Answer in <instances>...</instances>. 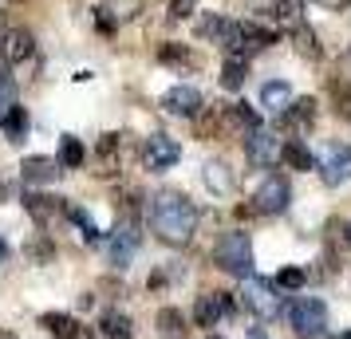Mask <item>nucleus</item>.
Listing matches in <instances>:
<instances>
[{
  "label": "nucleus",
  "instance_id": "obj_1",
  "mask_svg": "<svg viewBox=\"0 0 351 339\" xmlns=\"http://www.w3.org/2000/svg\"><path fill=\"white\" fill-rule=\"evenodd\" d=\"M150 229L162 244L182 249L197 233V205L178 190H162V194L150 197Z\"/></svg>",
  "mask_w": 351,
  "mask_h": 339
},
{
  "label": "nucleus",
  "instance_id": "obj_2",
  "mask_svg": "<svg viewBox=\"0 0 351 339\" xmlns=\"http://www.w3.org/2000/svg\"><path fill=\"white\" fill-rule=\"evenodd\" d=\"M213 260H217L221 273L237 276V280H249V276H253V237H249L245 229L221 233L217 244H213Z\"/></svg>",
  "mask_w": 351,
  "mask_h": 339
},
{
  "label": "nucleus",
  "instance_id": "obj_3",
  "mask_svg": "<svg viewBox=\"0 0 351 339\" xmlns=\"http://www.w3.org/2000/svg\"><path fill=\"white\" fill-rule=\"evenodd\" d=\"M288 323L300 339H319L328 327V304L319 296H300L288 304Z\"/></svg>",
  "mask_w": 351,
  "mask_h": 339
},
{
  "label": "nucleus",
  "instance_id": "obj_4",
  "mask_svg": "<svg viewBox=\"0 0 351 339\" xmlns=\"http://www.w3.org/2000/svg\"><path fill=\"white\" fill-rule=\"evenodd\" d=\"M241 304L253 312L256 320H276L280 312H285V296H276V284L269 280H261V276H249L245 284H241Z\"/></svg>",
  "mask_w": 351,
  "mask_h": 339
},
{
  "label": "nucleus",
  "instance_id": "obj_5",
  "mask_svg": "<svg viewBox=\"0 0 351 339\" xmlns=\"http://www.w3.org/2000/svg\"><path fill=\"white\" fill-rule=\"evenodd\" d=\"M280 154H285V138L280 134H272V130H253L249 138H245V158L253 162L256 170H269V166H276L280 162Z\"/></svg>",
  "mask_w": 351,
  "mask_h": 339
},
{
  "label": "nucleus",
  "instance_id": "obj_6",
  "mask_svg": "<svg viewBox=\"0 0 351 339\" xmlns=\"http://www.w3.org/2000/svg\"><path fill=\"white\" fill-rule=\"evenodd\" d=\"M288 197H292V186H288L285 174H269V178L256 186V194H253V210L256 213H285L288 210Z\"/></svg>",
  "mask_w": 351,
  "mask_h": 339
},
{
  "label": "nucleus",
  "instance_id": "obj_7",
  "mask_svg": "<svg viewBox=\"0 0 351 339\" xmlns=\"http://www.w3.org/2000/svg\"><path fill=\"white\" fill-rule=\"evenodd\" d=\"M138 241H143V233H138V221H134V217H123V221L114 225L111 241H107L111 264H119V268H127V264H130V257H134V249H138Z\"/></svg>",
  "mask_w": 351,
  "mask_h": 339
},
{
  "label": "nucleus",
  "instance_id": "obj_8",
  "mask_svg": "<svg viewBox=\"0 0 351 339\" xmlns=\"http://www.w3.org/2000/svg\"><path fill=\"white\" fill-rule=\"evenodd\" d=\"M316 170H319V178L328 181V186H343V181L351 178V146L332 142L324 154H319Z\"/></svg>",
  "mask_w": 351,
  "mask_h": 339
},
{
  "label": "nucleus",
  "instance_id": "obj_9",
  "mask_svg": "<svg viewBox=\"0 0 351 339\" xmlns=\"http://www.w3.org/2000/svg\"><path fill=\"white\" fill-rule=\"evenodd\" d=\"M178 158H182V146L170 138V134H150L143 142V166L146 170H170V166H178Z\"/></svg>",
  "mask_w": 351,
  "mask_h": 339
},
{
  "label": "nucleus",
  "instance_id": "obj_10",
  "mask_svg": "<svg viewBox=\"0 0 351 339\" xmlns=\"http://www.w3.org/2000/svg\"><path fill=\"white\" fill-rule=\"evenodd\" d=\"M162 111L178 114V118H197V114L206 111V99H202V91H197V87H190V83H178V87H170V91L162 95Z\"/></svg>",
  "mask_w": 351,
  "mask_h": 339
},
{
  "label": "nucleus",
  "instance_id": "obj_11",
  "mask_svg": "<svg viewBox=\"0 0 351 339\" xmlns=\"http://www.w3.org/2000/svg\"><path fill=\"white\" fill-rule=\"evenodd\" d=\"M280 130L285 134H308V130L316 127V99H292V107H285L280 111Z\"/></svg>",
  "mask_w": 351,
  "mask_h": 339
},
{
  "label": "nucleus",
  "instance_id": "obj_12",
  "mask_svg": "<svg viewBox=\"0 0 351 339\" xmlns=\"http://www.w3.org/2000/svg\"><path fill=\"white\" fill-rule=\"evenodd\" d=\"M32 51H36V40L24 28H12V32L0 36V60L8 67H20L24 60H32Z\"/></svg>",
  "mask_w": 351,
  "mask_h": 339
},
{
  "label": "nucleus",
  "instance_id": "obj_13",
  "mask_svg": "<svg viewBox=\"0 0 351 339\" xmlns=\"http://www.w3.org/2000/svg\"><path fill=\"white\" fill-rule=\"evenodd\" d=\"M221 130L229 134H241V138H249L253 130H261V114L249 107V103H229L221 111Z\"/></svg>",
  "mask_w": 351,
  "mask_h": 339
},
{
  "label": "nucleus",
  "instance_id": "obj_14",
  "mask_svg": "<svg viewBox=\"0 0 351 339\" xmlns=\"http://www.w3.org/2000/svg\"><path fill=\"white\" fill-rule=\"evenodd\" d=\"M202 178H206V190L209 194H217V197H225V194L237 190V174H233L229 162H221V158H209L206 170H202Z\"/></svg>",
  "mask_w": 351,
  "mask_h": 339
},
{
  "label": "nucleus",
  "instance_id": "obj_15",
  "mask_svg": "<svg viewBox=\"0 0 351 339\" xmlns=\"http://www.w3.org/2000/svg\"><path fill=\"white\" fill-rule=\"evenodd\" d=\"M276 40H280L276 28H265V24H256V20H241V48H245V55H249V51L272 48Z\"/></svg>",
  "mask_w": 351,
  "mask_h": 339
},
{
  "label": "nucleus",
  "instance_id": "obj_16",
  "mask_svg": "<svg viewBox=\"0 0 351 339\" xmlns=\"http://www.w3.org/2000/svg\"><path fill=\"white\" fill-rule=\"evenodd\" d=\"M119 154H123V134H103L95 146V162H99V174L103 178L119 174Z\"/></svg>",
  "mask_w": 351,
  "mask_h": 339
},
{
  "label": "nucleus",
  "instance_id": "obj_17",
  "mask_svg": "<svg viewBox=\"0 0 351 339\" xmlns=\"http://www.w3.org/2000/svg\"><path fill=\"white\" fill-rule=\"evenodd\" d=\"M60 170H64V166H60V158H44V154L24 158V166H20L24 181H32V186H40V181H56V174H60Z\"/></svg>",
  "mask_w": 351,
  "mask_h": 339
},
{
  "label": "nucleus",
  "instance_id": "obj_18",
  "mask_svg": "<svg viewBox=\"0 0 351 339\" xmlns=\"http://www.w3.org/2000/svg\"><path fill=\"white\" fill-rule=\"evenodd\" d=\"M24 210L32 213L36 225H48L64 205H60V197H48V194H24Z\"/></svg>",
  "mask_w": 351,
  "mask_h": 339
},
{
  "label": "nucleus",
  "instance_id": "obj_19",
  "mask_svg": "<svg viewBox=\"0 0 351 339\" xmlns=\"http://www.w3.org/2000/svg\"><path fill=\"white\" fill-rule=\"evenodd\" d=\"M28 127H32V123H28V111H24V107H8V111H4V118H0V130H4V138H8V142H24V138H28Z\"/></svg>",
  "mask_w": 351,
  "mask_h": 339
},
{
  "label": "nucleus",
  "instance_id": "obj_20",
  "mask_svg": "<svg viewBox=\"0 0 351 339\" xmlns=\"http://www.w3.org/2000/svg\"><path fill=\"white\" fill-rule=\"evenodd\" d=\"M221 316H225V307H221V296H217V292L197 296V304H193V323H197V327H213Z\"/></svg>",
  "mask_w": 351,
  "mask_h": 339
},
{
  "label": "nucleus",
  "instance_id": "obj_21",
  "mask_svg": "<svg viewBox=\"0 0 351 339\" xmlns=\"http://www.w3.org/2000/svg\"><path fill=\"white\" fill-rule=\"evenodd\" d=\"M261 107H269V111L280 114L285 107H292V87L285 79H269L261 87Z\"/></svg>",
  "mask_w": 351,
  "mask_h": 339
},
{
  "label": "nucleus",
  "instance_id": "obj_22",
  "mask_svg": "<svg viewBox=\"0 0 351 339\" xmlns=\"http://www.w3.org/2000/svg\"><path fill=\"white\" fill-rule=\"evenodd\" d=\"M280 162H288L292 170H316V154L304 146V138H285V154H280Z\"/></svg>",
  "mask_w": 351,
  "mask_h": 339
},
{
  "label": "nucleus",
  "instance_id": "obj_23",
  "mask_svg": "<svg viewBox=\"0 0 351 339\" xmlns=\"http://www.w3.org/2000/svg\"><path fill=\"white\" fill-rule=\"evenodd\" d=\"M158 64L178 67V71H190V67H197V55H193L186 44H162L158 48Z\"/></svg>",
  "mask_w": 351,
  "mask_h": 339
},
{
  "label": "nucleus",
  "instance_id": "obj_24",
  "mask_svg": "<svg viewBox=\"0 0 351 339\" xmlns=\"http://www.w3.org/2000/svg\"><path fill=\"white\" fill-rule=\"evenodd\" d=\"M40 327H44L48 336H56V339H71L75 331H80V320H71V316H64V312H44V316H40Z\"/></svg>",
  "mask_w": 351,
  "mask_h": 339
},
{
  "label": "nucleus",
  "instance_id": "obj_25",
  "mask_svg": "<svg viewBox=\"0 0 351 339\" xmlns=\"http://www.w3.org/2000/svg\"><path fill=\"white\" fill-rule=\"evenodd\" d=\"M154 323H158L162 339H186V331H190V327H186V316H182L178 307H162Z\"/></svg>",
  "mask_w": 351,
  "mask_h": 339
},
{
  "label": "nucleus",
  "instance_id": "obj_26",
  "mask_svg": "<svg viewBox=\"0 0 351 339\" xmlns=\"http://www.w3.org/2000/svg\"><path fill=\"white\" fill-rule=\"evenodd\" d=\"M245 75H249V60L245 55H229L221 67V87L225 91H241L245 87Z\"/></svg>",
  "mask_w": 351,
  "mask_h": 339
},
{
  "label": "nucleus",
  "instance_id": "obj_27",
  "mask_svg": "<svg viewBox=\"0 0 351 339\" xmlns=\"http://www.w3.org/2000/svg\"><path fill=\"white\" fill-rule=\"evenodd\" d=\"M99 327H103L107 339H134V323H130V316H123V312H103Z\"/></svg>",
  "mask_w": 351,
  "mask_h": 339
},
{
  "label": "nucleus",
  "instance_id": "obj_28",
  "mask_svg": "<svg viewBox=\"0 0 351 339\" xmlns=\"http://www.w3.org/2000/svg\"><path fill=\"white\" fill-rule=\"evenodd\" d=\"M292 48H296V55L300 60H319L324 55V48H319V36L308 28V24H300L296 32H292Z\"/></svg>",
  "mask_w": 351,
  "mask_h": 339
},
{
  "label": "nucleus",
  "instance_id": "obj_29",
  "mask_svg": "<svg viewBox=\"0 0 351 339\" xmlns=\"http://www.w3.org/2000/svg\"><path fill=\"white\" fill-rule=\"evenodd\" d=\"M272 20H276L285 32H296V28L304 24V0H280L276 12H272Z\"/></svg>",
  "mask_w": 351,
  "mask_h": 339
},
{
  "label": "nucleus",
  "instance_id": "obj_30",
  "mask_svg": "<svg viewBox=\"0 0 351 339\" xmlns=\"http://www.w3.org/2000/svg\"><path fill=\"white\" fill-rule=\"evenodd\" d=\"M83 162H87V150L75 134H64V142H60V166L64 170H80Z\"/></svg>",
  "mask_w": 351,
  "mask_h": 339
},
{
  "label": "nucleus",
  "instance_id": "obj_31",
  "mask_svg": "<svg viewBox=\"0 0 351 339\" xmlns=\"http://www.w3.org/2000/svg\"><path fill=\"white\" fill-rule=\"evenodd\" d=\"M332 99H335V111H339V118H348V123H351V79L332 75Z\"/></svg>",
  "mask_w": 351,
  "mask_h": 339
},
{
  "label": "nucleus",
  "instance_id": "obj_32",
  "mask_svg": "<svg viewBox=\"0 0 351 339\" xmlns=\"http://www.w3.org/2000/svg\"><path fill=\"white\" fill-rule=\"evenodd\" d=\"M304 280H308V273H304V268H296V264H288V268H280V273H276V288H280V292H300Z\"/></svg>",
  "mask_w": 351,
  "mask_h": 339
},
{
  "label": "nucleus",
  "instance_id": "obj_33",
  "mask_svg": "<svg viewBox=\"0 0 351 339\" xmlns=\"http://www.w3.org/2000/svg\"><path fill=\"white\" fill-rule=\"evenodd\" d=\"M67 217H71V221H75V225L83 229V241H87V244H99V229H95V221H91V217H87V213H83L80 205H67Z\"/></svg>",
  "mask_w": 351,
  "mask_h": 339
},
{
  "label": "nucleus",
  "instance_id": "obj_34",
  "mask_svg": "<svg viewBox=\"0 0 351 339\" xmlns=\"http://www.w3.org/2000/svg\"><path fill=\"white\" fill-rule=\"evenodd\" d=\"M225 28H229V20H225V16H206V20H197V36H206V40H213V44H221Z\"/></svg>",
  "mask_w": 351,
  "mask_h": 339
},
{
  "label": "nucleus",
  "instance_id": "obj_35",
  "mask_svg": "<svg viewBox=\"0 0 351 339\" xmlns=\"http://www.w3.org/2000/svg\"><path fill=\"white\" fill-rule=\"evenodd\" d=\"M221 111H225V107H213V111L197 114V134H202V138H213V134L221 130Z\"/></svg>",
  "mask_w": 351,
  "mask_h": 339
},
{
  "label": "nucleus",
  "instance_id": "obj_36",
  "mask_svg": "<svg viewBox=\"0 0 351 339\" xmlns=\"http://www.w3.org/2000/svg\"><path fill=\"white\" fill-rule=\"evenodd\" d=\"M103 8H107L114 20H130V16H138L143 0H111V4H103Z\"/></svg>",
  "mask_w": 351,
  "mask_h": 339
},
{
  "label": "nucleus",
  "instance_id": "obj_37",
  "mask_svg": "<svg viewBox=\"0 0 351 339\" xmlns=\"http://www.w3.org/2000/svg\"><path fill=\"white\" fill-rule=\"evenodd\" d=\"M8 107H16V83H12V75H0V118Z\"/></svg>",
  "mask_w": 351,
  "mask_h": 339
},
{
  "label": "nucleus",
  "instance_id": "obj_38",
  "mask_svg": "<svg viewBox=\"0 0 351 339\" xmlns=\"http://www.w3.org/2000/svg\"><path fill=\"white\" fill-rule=\"evenodd\" d=\"M193 8H197V0H170V4H166V16L186 20V16H193Z\"/></svg>",
  "mask_w": 351,
  "mask_h": 339
},
{
  "label": "nucleus",
  "instance_id": "obj_39",
  "mask_svg": "<svg viewBox=\"0 0 351 339\" xmlns=\"http://www.w3.org/2000/svg\"><path fill=\"white\" fill-rule=\"evenodd\" d=\"M28 257H32L36 264H48V260L56 257V249H51L48 241H40V244H28Z\"/></svg>",
  "mask_w": 351,
  "mask_h": 339
},
{
  "label": "nucleus",
  "instance_id": "obj_40",
  "mask_svg": "<svg viewBox=\"0 0 351 339\" xmlns=\"http://www.w3.org/2000/svg\"><path fill=\"white\" fill-rule=\"evenodd\" d=\"M245 4H249V8H253V12H276V4H280V0H245Z\"/></svg>",
  "mask_w": 351,
  "mask_h": 339
},
{
  "label": "nucleus",
  "instance_id": "obj_41",
  "mask_svg": "<svg viewBox=\"0 0 351 339\" xmlns=\"http://www.w3.org/2000/svg\"><path fill=\"white\" fill-rule=\"evenodd\" d=\"M316 4L332 8V12H343V8H351V0H316Z\"/></svg>",
  "mask_w": 351,
  "mask_h": 339
},
{
  "label": "nucleus",
  "instance_id": "obj_42",
  "mask_svg": "<svg viewBox=\"0 0 351 339\" xmlns=\"http://www.w3.org/2000/svg\"><path fill=\"white\" fill-rule=\"evenodd\" d=\"M71 339H95V331H91V327H83V323H80V331H75Z\"/></svg>",
  "mask_w": 351,
  "mask_h": 339
},
{
  "label": "nucleus",
  "instance_id": "obj_43",
  "mask_svg": "<svg viewBox=\"0 0 351 339\" xmlns=\"http://www.w3.org/2000/svg\"><path fill=\"white\" fill-rule=\"evenodd\" d=\"M249 339H269V336H265V327H249Z\"/></svg>",
  "mask_w": 351,
  "mask_h": 339
},
{
  "label": "nucleus",
  "instance_id": "obj_44",
  "mask_svg": "<svg viewBox=\"0 0 351 339\" xmlns=\"http://www.w3.org/2000/svg\"><path fill=\"white\" fill-rule=\"evenodd\" d=\"M4 257H8V244L0 241V264H4Z\"/></svg>",
  "mask_w": 351,
  "mask_h": 339
},
{
  "label": "nucleus",
  "instance_id": "obj_45",
  "mask_svg": "<svg viewBox=\"0 0 351 339\" xmlns=\"http://www.w3.org/2000/svg\"><path fill=\"white\" fill-rule=\"evenodd\" d=\"M0 339H16V336H12V331H8V327H0Z\"/></svg>",
  "mask_w": 351,
  "mask_h": 339
},
{
  "label": "nucleus",
  "instance_id": "obj_46",
  "mask_svg": "<svg viewBox=\"0 0 351 339\" xmlns=\"http://www.w3.org/2000/svg\"><path fill=\"white\" fill-rule=\"evenodd\" d=\"M343 241H348V244H351V225H348V229H343Z\"/></svg>",
  "mask_w": 351,
  "mask_h": 339
},
{
  "label": "nucleus",
  "instance_id": "obj_47",
  "mask_svg": "<svg viewBox=\"0 0 351 339\" xmlns=\"http://www.w3.org/2000/svg\"><path fill=\"white\" fill-rule=\"evenodd\" d=\"M335 339H351V331H343V336H335Z\"/></svg>",
  "mask_w": 351,
  "mask_h": 339
},
{
  "label": "nucleus",
  "instance_id": "obj_48",
  "mask_svg": "<svg viewBox=\"0 0 351 339\" xmlns=\"http://www.w3.org/2000/svg\"><path fill=\"white\" fill-rule=\"evenodd\" d=\"M209 339H221V336H209Z\"/></svg>",
  "mask_w": 351,
  "mask_h": 339
},
{
  "label": "nucleus",
  "instance_id": "obj_49",
  "mask_svg": "<svg viewBox=\"0 0 351 339\" xmlns=\"http://www.w3.org/2000/svg\"><path fill=\"white\" fill-rule=\"evenodd\" d=\"M0 36H4V32H0Z\"/></svg>",
  "mask_w": 351,
  "mask_h": 339
}]
</instances>
